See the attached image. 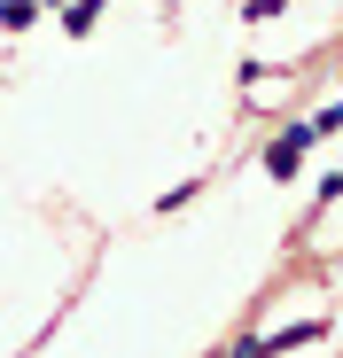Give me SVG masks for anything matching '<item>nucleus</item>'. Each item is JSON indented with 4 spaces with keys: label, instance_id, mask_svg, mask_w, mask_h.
<instances>
[{
    "label": "nucleus",
    "instance_id": "1",
    "mask_svg": "<svg viewBox=\"0 0 343 358\" xmlns=\"http://www.w3.org/2000/svg\"><path fill=\"white\" fill-rule=\"evenodd\" d=\"M304 148H312V125H304V133H281V141L265 148V171H273V179H289V171L304 164Z\"/></svg>",
    "mask_w": 343,
    "mask_h": 358
},
{
    "label": "nucleus",
    "instance_id": "2",
    "mask_svg": "<svg viewBox=\"0 0 343 358\" xmlns=\"http://www.w3.org/2000/svg\"><path fill=\"white\" fill-rule=\"evenodd\" d=\"M0 24H8V31H16V24H31V0H0Z\"/></svg>",
    "mask_w": 343,
    "mask_h": 358
}]
</instances>
